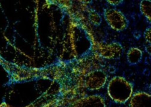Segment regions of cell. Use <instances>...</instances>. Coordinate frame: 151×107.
Returning <instances> with one entry per match:
<instances>
[{
	"mask_svg": "<svg viewBox=\"0 0 151 107\" xmlns=\"http://www.w3.org/2000/svg\"><path fill=\"white\" fill-rule=\"evenodd\" d=\"M130 107H151V95L144 92L134 94L131 98Z\"/></svg>",
	"mask_w": 151,
	"mask_h": 107,
	"instance_id": "6",
	"label": "cell"
},
{
	"mask_svg": "<svg viewBox=\"0 0 151 107\" xmlns=\"http://www.w3.org/2000/svg\"><path fill=\"white\" fill-rule=\"evenodd\" d=\"M144 37L145 38L146 41L151 44V26H149L146 29L144 32Z\"/></svg>",
	"mask_w": 151,
	"mask_h": 107,
	"instance_id": "10",
	"label": "cell"
},
{
	"mask_svg": "<svg viewBox=\"0 0 151 107\" xmlns=\"http://www.w3.org/2000/svg\"><path fill=\"white\" fill-rule=\"evenodd\" d=\"M107 76L103 71L94 70L88 73L85 79V85L90 90L99 89L104 86Z\"/></svg>",
	"mask_w": 151,
	"mask_h": 107,
	"instance_id": "3",
	"label": "cell"
},
{
	"mask_svg": "<svg viewBox=\"0 0 151 107\" xmlns=\"http://www.w3.org/2000/svg\"><path fill=\"white\" fill-rule=\"evenodd\" d=\"M97 51L104 58L117 59L120 57L123 49L119 43H112L109 44L98 43L97 45Z\"/></svg>",
	"mask_w": 151,
	"mask_h": 107,
	"instance_id": "4",
	"label": "cell"
},
{
	"mask_svg": "<svg viewBox=\"0 0 151 107\" xmlns=\"http://www.w3.org/2000/svg\"><path fill=\"white\" fill-rule=\"evenodd\" d=\"M104 17L108 24L114 30L121 32L128 27V21L127 18L122 12L116 9H106Z\"/></svg>",
	"mask_w": 151,
	"mask_h": 107,
	"instance_id": "2",
	"label": "cell"
},
{
	"mask_svg": "<svg viewBox=\"0 0 151 107\" xmlns=\"http://www.w3.org/2000/svg\"><path fill=\"white\" fill-rule=\"evenodd\" d=\"M109 72L111 73H115V72H116V68H115L114 66H111V67H109Z\"/></svg>",
	"mask_w": 151,
	"mask_h": 107,
	"instance_id": "13",
	"label": "cell"
},
{
	"mask_svg": "<svg viewBox=\"0 0 151 107\" xmlns=\"http://www.w3.org/2000/svg\"><path fill=\"white\" fill-rule=\"evenodd\" d=\"M132 92V85L121 76L113 78L108 85V93L116 103H125L131 98Z\"/></svg>",
	"mask_w": 151,
	"mask_h": 107,
	"instance_id": "1",
	"label": "cell"
},
{
	"mask_svg": "<svg viewBox=\"0 0 151 107\" xmlns=\"http://www.w3.org/2000/svg\"><path fill=\"white\" fill-rule=\"evenodd\" d=\"M69 107H106L103 98L91 95L78 100Z\"/></svg>",
	"mask_w": 151,
	"mask_h": 107,
	"instance_id": "5",
	"label": "cell"
},
{
	"mask_svg": "<svg viewBox=\"0 0 151 107\" xmlns=\"http://www.w3.org/2000/svg\"><path fill=\"white\" fill-rule=\"evenodd\" d=\"M88 19H89L90 22L92 24H94V26H99L102 21L100 15L98 13H97V12L94 11V10H91L89 13V14H88Z\"/></svg>",
	"mask_w": 151,
	"mask_h": 107,
	"instance_id": "9",
	"label": "cell"
},
{
	"mask_svg": "<svg viewBox=\"0 0 151 107\" xmlns=\"http://www.w3.org/2000/svg\"><path fill=\"white\" fill-rule=\"evenodd\" d=\"M145 75H149V73H150V71H149L148 70H145Z\"/></svg>",
	"mask_w": 151,
	"mask_h": 107,
	"instance_id": "15",
	"label": "cell"
},
{
	"mask_svg": "<svg viewBox=\"0 0 151 107\" xmlns=\"http://www.w3.org/2000/svg\"><path fill=\"white\" fill-rule=\"evenodd\" d=\"M145 51H146V52L149 54V55L151 56V44L147 45V46L145 47Z\"/></svg>",
	"mask_w": 151,
	"mask_h": 107,
	"instance_id": "12",
	"label": "cell"
},
{
	"mask_svg": "<svg viewBox=\"0 0 151 107\" xmlns=\"http://www.w3.org/2000/svg\"><path fill=\"white\" fill-rule=\"evenodd\" d=\"M134 37L137 38V39H139V38L141 37V33H140L139 32H135L134 33Z\"/></svg>",
	"mask_w": 151,
	"mask_h": 107,
	"instance_id": "14",
	"label": "cell"
},
{
	"mask_svg": "<svg viewBox=\"0 0 151 107\" xmlns=\"http://www.w3.org/2000/svg\"><path fill=\"white\" fill-rule=\"evenodd\" d=\"M140 10L147 18V21L151 23V1L142 0L140 2Z\"/></svg>",
	"mask_w": 151,
	"mask_h": 107,
	"instance_id": "8",
	"label": "cell"
},
{
	"mask_svg": "<svg viewBox=\"0 0 151 107\" xmlns=\"http://www.w3.org/2000/svg\"><path fill=\"white\" fill-rule=\"evenodd\" d=\"M142 58V51L138 48L132 47L127 53V60L131 64H136L139 62Z\"/></svg>",
	"mask_w": 151,
	"mask_h": 107,
	"instance_id": "7",
	"label": "cell"
},
{
	"mask_svg": "<svg viewBox=\"0 0 151 107\" xmlns=\"http://www.w3.org/2000/svg\"><path fill=\"white\" fill-rule=\"evenodd\" d=\"M108 2L110 4H111V5L117 6L119 4H120L122 2V1H108Z\"/></svg>",
	"mask_w": 151,
	"mask_h": 107,
	"instance_id": "11",
	"label": "cell"
}]
</instances>
